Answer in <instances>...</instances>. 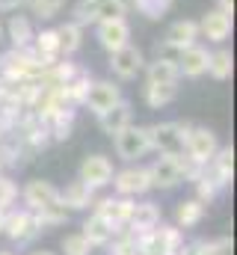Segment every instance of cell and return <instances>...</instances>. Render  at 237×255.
Returning <instances> with one entry per match:
<instances>
[{
	"instance_id": "cell-21",
	"label": "cell",
	"mask_w": 237,
	"mask_h": 255,
	"mask_svg": "<svg viewBox=\"0 0 237 255\" xmlns=\"http://www.w3.org/2000/svg\"><path fill=\"white\" fill-rule=\"evenodd\" d=\"M145 74V83H154V86H178L181 74H178L175 63H163V60H151L142 68Z\"/></svg>"
},
{
	"instance_id": "cell-27",
	"label": "cell",
	"mask_w": 237,
	"mask_h": 255,
	"mask_svg": "<svg viewBox=\"0 0 237 255\" xmlns=\"http://www.w3.org/2000/svg\"><path fill=\"white\" fill-rule=\"evenodd\" d=\"M89 83H92V74H89L86 68H77V71H74V77L62 86V92H65V98H68L74 107H80V104H83V98H86V92H89Z\"/></svg>"
},
{
	"instance_id": "cell-38",
	"label": "cell",
	"mask_w": 237,
	"mask_h": 255,
	"mask_svg": "<svg viewBox=\"0 0 237 255\" xmlns=\"http://www.w3.org/2000/svg\"><path fill=\"white\" fill-rule=\"evenodd\" d=\"M62 253L65 255H89L92 247H89V241L77 232V235H65V238H62Z\"/></svg>"
},
{
	"instance_id": "cell-45",
	"label": "cell",
	"mask_w": 237,
	"mask_h": 255,
	"mask_svg": "<svg viewBox=\"0 0 237 255\" xmlns=\"http://www.w3.org/2000/svg\"><path fill=\"white\" fill-rule=\"evenodd\" d=\"M0 107H3V104H0Z\"/></svg>"
},
{
	"instance_id": "cell-18",
	"label": "cell",
	"mask_w": 237,
	"mask_h": 255,
	"mask_svg": "<svg viewBox=\"0 0 237 255\" xmlns=\"http://www.w3.org/2000/svg\"><path fill=\"white\" fill-rule=\"evenodd\" d=\"M36 36L33 18L30 15H9V21L3 24V39H9V48H30Z\"/></svg>"
},
{
	"instance_id": "cell-5",
	"label": "cell",
	"mask_w": 237,
	"mask_h": 255,
	"mask_svg": "<svg viewBox=\"0 0 237 255\" xmlns=\"http://www.w3.org/2000/svg\"><path fill=\"white\" fill-rule=\"evenodd\" d=\"M110 184H113L116 196H124V199H139V196H145L148 190H154V187H151L148 166H139V163H136V166H124V169L113 172Z\"/></svg>"
},
{
	"instance_id": "cell-30",
	"label": "cell",
	"mask_w": 237,
	"mask_h": 255,
	"mask_svg": "<svg viewBox=\"0 0 237 255\" xmlns=\"http://www.w3.org/2000/svg\"><path fill=\"white\" fill-rule=\"evenodd\" d=\"M98 6H101V0H77L71 6V21L80 27H95L98 24Z\"/></svg>"
},
{
	"instance_id": "cell-31",
	"label": "cell",
	"mask_w": 237,
	"mask_h": 255,
	"mask_svg": "<svg viewBox=\"0 0 237 255\" xmlns=\"http://www.w3.org/2000/svg\"><path fill=\"white\" fill-rule=\"evenodd\" d=\"M27 9H30V18L36 21H54L65 9V0H27Z\"/></svg>"
},
{
	"instance_id": "cell-16",
	"label": "cell",
	"mask_w": 237,
	"mask_h": 255,
	"mask_svg": "<svg viewBox=\"0 0 237 255\" xmlns=\"http://www.w3.org/2000/svg\"><path fill=\"white\" fill-rule=\"evenodd\" d=\"M30 51H33V57H36L42 65H51V63H57V60H62L59 39H57V27H42V30H36Z\"/></svg>"
},
{
	"instance_id": "cell-23",
	"label": "cell",
	"mask_w": 237,
	"mask_h": 255,
	"mask_svg": "<svg viewBox=\"0 0 237 255\" xmlns=\"http://www.w3.org/2000/svg\"><path fill=\"white\" fill-rule=\"evenodd\" d=\"M57 39H59V51L62 57H74L83 48V27L74 21H65L57 27Z\"/></svg>"
},
{
	"instance_id": "cell-42",
	"label": "cell",
	"mask_w": 237,
	"mask_h": 255,
	"mask_svg": "<svg viewBox=\"0 0 237 255\" xmlns=\"http://www.w3.org/2000/svg\"><path fill=\"white\" fill-rule=\"evenodd\" d=\"M30 255H54V253H48V250H36V253H30Z\"/></svg>"
},
{
	"instance_id": "cell-20",
	"label": "cell",
	"mask_w": 237,
	"mask_h": 255,
	"mask_svg": "<svg viewBox=\"0 0 237 255\" xmlns=\"http://www.w3.org/2000/svg\"><path fill=\"white\" fill-rule=\"evenodd\" d=\"M59 202L65 205V211H83V208H89L95 202V190L86 181L74 178L65 190H59Z\"/></svg>"
},
{
	"instance_id": "cell-44",
	"label": "cell",
	"mask_w": 237,
	"mask_h": 255,
	"mask_svg": "<svg viewBox=\"0 0 237 255\" xmlns=\"http://www.w3.org/2000/svg\"><path fill=\"white\" fill-rule=\"evenodd\" d=\"M0 255H12V253H0Z\"/></svg>"
},
{
	"instance_id": "cell-15",
	"label": "cell",
	"mask_w": 237,
	"mask_h": 255,
	"mask_svg": "<svg viewBox=\"0 0 237 255\" xmlns=\"http://www.w3.org/2000/svg\"><path fill=\"white\" fill-rule=\"evenodd\" d=\"M205 172H208L223 190L232 187V181H235V148H232V145H220L217 154L211 157V163L205 166Z\"/></svg>"
},
{
	"instance_id": "cell-8",
	"label": "cell",
	"mask_w": 237,
	"mask_h": 255,
	"mask_svg": "<svg viewBox=\"0 0 237 255\" xmlns=\"http://www.w3.org/2000/svg\"><path fill=\"white\" fill-rule=\"evenodd\" d=\"M121 98L124 95H121V86H118L116 80H92L89 83V92L83 98V107H89L92 116H101L110 107H116Z\"/></svg>"
},
{
	"instance_id": "cell-41",
	"label": "cell",
	"mask_w": 237,
	"mask_h": 255,
	"mask_svg": "<svg viewBox=\"0 0 237 255\" xmlns=\"http://www.w3.org/2000/svg\"><path fill=\"white\" fill-rule=\"evenodd\" d=\"M3 220H6V211H0V235H3Z\"/></svg>"
},
{
	"instance_id": "cell-10",
	"label": "cell",
	"mask_w": 237,
	"mask_h": 255,
	"mask_svg": "<svg viewBox=\"0 0 237 255\" xmlns=\"http://www.w3.org/2000/svg\"><path fill=\"white\" fill-rule=\"evenodd\" d=\"M92 205H95V214L118 235V232L124 229V223H127V214H130V208H133V199H124V196H104V199H95Z\"/></svg>"
},
{
	"instance_id": "cell-43",
	"label": "cell",
	"mask_w": 237,
	"mask_h": 255,
	"mask_svg": "<svg viewBox=\"0 0 237 255\" xmlns=\"http://www.w3.org/2000/svg\"><path fill=\"white\" fill-rule=\"evenodd\" d=\"M0 42H3V21H0Z\"/></svg>"
},
{
	"instance_id": "cell-13",
	"label": "cell",
	"mask_w": 237,
	"mask_h": 255,
	"mask_svg": "<svg viewBox=\"0 0 237 255\" xmlns=\"http://www.w3.org/2000/svg\"><path fill=\"white\" fill-rule=\"evenodd\" d=\"M21 199H24V208L36 214V211H45V208L57 205L59 202V190L51 184V181H45V178H33V181L24 184Z\"/></svg>"
},
{
	"instance_id": "cell-35",
	"label": "cell",
	"mask_w": 237,
	"mask_h": 255,
	"mask_svg": "<svg viewBox=\"0 0 237 255\" xmlns=\"http://www.w3.org/2000/svg\"><path fill=\"white\" fill-rule=\"evenodd\" d=\"M199 253H202V255H235V244H232V238L199 241Z\"/></svg>"
},
{
	"instance_id": "cell-40",
	"label": "cell",
	"mask_w": 237,
	"mask_h": 255,
	"mask_svg": "<svg viewBox=\"0 0 237 255\" xmlns=\"http://www.w3.org/2000/svg\"><path fill=\"white\" fill-rule=\"evenodd\" d=\"M214 9H220V12H226V15H235V0H217Z\"/></svg>"
},
{
	"instance_id": "cell-6",
	"label": "cell",
	"mask_w": 237,
	"mask_h": 255,
	"mask_svg": "<svg viewBox=\"0 0 237 255\" xmlns=\"http://www.w3.org/2000/svg\"><path fill=\"white\" fill-rule=\"evenodd\" d=\"M39 232H42V226H39V220H36L33 211H27V208H9V211H6L3 235H6L12 244H30Z\"/></svg>"
},
{
	"instance_id": "cell-1",
	"label": "cell",
	"mask_w": 237,
	"mask_h": 255,
	"mask_svg": "<svg viewBox=\"0 0 237 255\" xmlns=\"http://www.w3.org/2000/svg\"><path fill=\"white\" fill-rule=\"evenodd\" d=\"M190 128L193 122H157V125H145V130L157 154H184V139Z\"/></svg>"
},
{
	"instance_id": "cell-29",
	"label": "cell",
	"mask_w": 237,
	"mask_h": 255,
	"mask_svg": "<svg viewBox=\"0 0 237 255\" xmlns=\"http://www.w3.org/2000/svg\"><path fill=\"white\" fill-rule=\"evenodd\" d=\"M127 3H130V9H136V15H142L148 21H160L172 9V0H127Z\"/></svg>"
},
{
	"instance_id": "cell-4",
	"label": "cell",
	"mask_w": 237,
	"mask_h": 255,
	"mask_svg": "<svg viewBox=\"0 0 237 255\" xmlns=\"http://www.w3.org/2000/svg\"><path fill=\"white\" fill-rule=\"evenodd\" d=\"M113 148H116V154L121 160H127V163H133V160H139V157H145L148 151H151V142H148V130L142 125H130L121 128L116 136H113Z\"/></svg>"
},
{
	"instance_id": "cell-11",
	"label": "cell",
	"mask_w": 237,
	"mask_h": 255,
	"mask_svg": "<svg viewBox=\"0 0 237 255\" xmlns=\"http://www.w3.org/2000/svg\"><path fill=\"white\" fill-rule=\"evenodd\" d=\"M196 24H199V39H208L211 45H223L232 36V27H235L232 15H226L220 9H208Z\"/></svg>"
},
{
	"instance_id": "cell-17",
	"label": "cell",
	"mask_w": 237,
	"mask_h": 255,
	"mask_svg": "<svg viewBox=\"0 0 237 255\" xmlns=\"http://www.w3.org/2000/svg\"><path fill=\"white\" fill-rule=\"evenodd\" d=\"M208 57H211V51L205 48V45H187L184 51H181V60H178V74L181 77H187V80H196V77H202L205 71H208Z\"/></svg>"
},
{
	"instance_id": "cell-36",
	"label": "cell",
	"mask_w": 237,
	"mask_h": 255,
	"mask_svg": "<svg viewBox=\"0 0 237 255\" xmlns=\"http://www.w3.org/2000/svg\"><path fill=\"white\" fill-rule=\"evenodd\" d=\"M15 202H18V184H15L9 175L0 172V211L15 208Z\"/></svg>"
},
{
	"instance_id": "cell-26",
	"label": "cell",
	"mask_w": 237,
	"mask_h": 255,
	"mask_svg": "<svg viewBox=\"0 0 237 255\" xmlns=\"http://www.w3.org/2000/svg\"><path fill=\"white\" fill-rule=\"evenodd\" d=\"M166 39L175 42V45H181V48L196 45V42H199V24H196L193 18H181V21H175V24L166 30Z\"/></svg>"
},
{
	"instance_id": "cell-9",
	"label": "cell",
	"mask_w": 237,
	"mask_h": 255,
	"mask_svg": "<svg viewBox=\"0 0 237 255\" xmlns=\"http://www.w3.org/2000/svg\"><path fill=\"white\" fill-rule=\"evenodd\" d=\"M95 39H98V45H101L107 54L124 48V45L130 42V24H127V18H107V21H98V24H95Z\"/></svg>"
},
{
	"instance_id": "cell-34",
	"label": "cell",
	"mask_w": 237,
	"mask_h": 255,
	"mask_svg": "<svg viewBox=\"0 0 237 255\" xmlns=\"http://www.w3.org/2000/svg\"><path fill=\"white\" fill-rule=\"evenodd\" d=\"M127 9H130L127 0H101V6H98V21H107V18H127Z\"/></svg>"
},
{
	"instance_id": "cell-14",
	"label": "cell",
	"mask_w": 237,
	"mask_h": 255,
	"mask_svg": "<svg viewBox=\"0 0 237 255\" xmlns=\"http://www.w3.org/2000/svg\"><path fill=\"white\" fill-rule=\"evenodd\" d=\"M154 226H160V205H157V202H136V199H133V208H130V214H127L124 232H130V235H145V232H151Z\"/></svg>"
},
{
	"instance_id": "cell-37",
	"label": "cell",
	"mask_w": 237,
	"mask_h": 255,
	"mask_svg": "<svg viewBox=\"0 0 237 255\" xmlns=\"http://www.w3.org/2000/svg\"><path fill=\"white\" fill-rule=\"evenodd\" d=\"M181 45H175V42H169L166 36L154 45V60H163V63H175L178 65V60H181Z\"/></svg>"
},
{
	"instance_id": "cell-7",
	"label": "cell",
	"mask_w": 237,
	"mask_h": 255,
	"mask_svg": "<svg viewBox=\"0 0 237 255\" xmlns=\"http://www.w3.org/2000/svg\"><path fill=\"white\" fill-rule=\"evenodd\" d=\"M142 68H145V54L133 42H127L124 48L110 54V71L116 80H136L142 74Z\"/></svg>"
},
{
	"instance_id": "cell-28",
	"label": "cell",
	"mask_w": 237,
	"mask_h": 255,
	"mask_svg": "<svg viewBox=\"0 0 237 255\" xmlns=\"http://www.w3.org/2000/svg\"><path fill=\"white\" fill-rule=\"evenodd\" d=\"M142 98L151 110H160L166 104H172L178 98V86H154V83H145L142 86Z\"/></svg>"
},
{
	"instance_id": "cell-32",
	"label": "cell",
	"mask_w": 237,
	"mask_h": 255,
	"mask_svg": "<svg viewBox=\"0 0 237 255\" xmlns=\"http://www.w3.org/2000/svg\"><path fill=\"white\" fill-rule=\"evenodd\" d=\"M193 184H196V199H199V202H205V205H211V202L223 193V187H220V184L205 172V169L196 175V181H193Z\"/></svg>"
},
{
	"instance_id": "cell-25",
	"label": "cell",
	"mask_w": 237,
	"mask_h": 255,
	"mask_svg": "<svg viewBox=\"0 0 237 255\" xmlns=\"http://www.w3.org/2000/svg\"><path fill=\"white\" fill-rule=\"evenodd\" d=\"M80 235L89 241V247H107V244L113 241V235H116V232H113V229L98 217V214H92V217L83 223V232H80Z\"/></svg>"
},
{
	"instance_id": "cell-24",
	"label": "cell",
	"mask_w": 237,
	"mask_h": 255,
	"mask_svg": "<svg viewBox=\"0 0 237 255\" xmlns=\"http://www.w3.org/2000/svg\"><path fill=\"white\" fill-rule=\"evenodd\" d=\"M232 71H235V54L229 48H214L211 57H208V71L205 74H211L214 80H229Z\"/></svg>"
},
{
	"instance_id": "cell-3",
	"label": "cell",
	"mask_w": 237,
	"mask_h": 255,
	"mask_svg": "<svg viewBox=\"0 0 237 255\" xmlns=\"http://www.w3.org/2000/svg\"><path fill=\"white\" fill-rule=\"evenodd\" d=\"M217 148H220V139H217V133L211 130V128L205 125H193L190 128V133H187V139H184V154L196 163V166H208L211 163V157L217 154Z\"/></svg>"
},
{
	"instance_id": "cell-19",
	"label": "cell",
	"mask_w": 237,
	"mask_h": 255,
	"mask_svg": "<svg viewBox=\"0 0 237 255\" xmlns=\"http://www.w3.org/2000/svg\"><path fill=\"white\" fill-rule=\"evenodd\" d=\"M95 119H98V128H101L107 136H116L121 128H127L133 122V107H130L127 98H121L116 107H110L107 113H101V116H95Z\"/></svg>"
},
{
	"instance_id": "cell-22",
	"label": "cell",
	"mask_w": 237,
	"mask_h": 255,
	"mask_svg": "<svg viewBox=\"0 0 237 255\" xmlns=\"http://www.w3.org/2000/svg\"><path fill=\"white\" fill-rule=\"evenodd\" d=\"M205 211H208V205H205V202H199L196 196H193V199L178 202L175 226H178V229H193V226H199V223L205 220Z\"/></svg>"
},
{
	"instance_id": "cell-39",
	"label": "cell",
	"mask_w": 237,
	"mask_h": 255,
	"mask_svg": "<svg viewBox=\"0 0 237 255\" xmlns=\"http://www.w3.org/2000/svg\"><path fill=\"white\" fill-rule=\"evenodd\" d=\"M21 6H27V0H0V12H18Z\"/></svg>"
},
{
	"instance_id": "cell-2",
	"label": "cell",
	"mask_w": 237,
	"mask_h": 255,
	"mask_svg": "<svg viewBox=\"0 0 237 255\" xmlns=\"http://www.w3.org/2000/svg\"><path fill=\"white\" fill-rule=\"evenodd\" d=\"M42 71H45V65L33 57L30 48H6L0 54V77L27 80V77H39Z\"/></svg>"
},
{
	"instance_id": "cell-12",
	"label": "cell",
	"mask_w": 237,
	"mask_h": 255,
	"mask_svg": "<svg viewBox=\"0 0 237 255\" xmlns=\"http://www.w3.org/2000/svg\"><path fill=\"white\" fill-rule=\"evenodd\" d=\"M113 172H116V169H113V160H110L107 154H89V157H83L77 178H80V181H86L92 190H101V187H107V184H110Z\"/></svg>"
},
{
	"instance_id": "cell-33",
	"label": "cell",
	"mask_w": 237,
	"mask_h": 255,
	"mask_svg": "<svg viewBox=\"0 0 237 255\" xmlns=\"http://www.w3.org/2000/svg\"><path fill=\"white\" fill-rule=\"evenodd\" d=\"M36 220H39L42 229H48V226H62V223L68 220V211H65L62 202H57V205H51V208H45V211H36Z\"/></svg>"
}]
</instances>
